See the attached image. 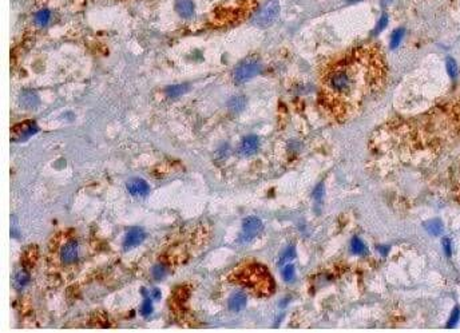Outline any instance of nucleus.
<instances>
[{"mask_svg": "<svg viewBox=\"0 0 460 333\" xmlns=\"http://www.w3.org/2000/svg\"><path fill=\"white\" fill-rule=\"evenodd\" d=\"M386 79L383 54L360 47L342 55L323 75V101L337 118L351 117L368 97L380 90Z\"/></svg>", "mask_w": 460, "mask_h": 333, "instance_id": "f257e3e1", "label": "nucleus"}, {"mask_svg": "<svg viewBox=\"0 0 460 333\" xmlns=\"http://www.w3.org/2000/svg\"><path fill=\"white\" fill-rule=\"evenodd\" d=\"M232 281L242 285L257 296H269L274 289V282L267 269L260 264H249L233 273Z\"/></svg>", "mask_w": 460, "mask_h": 333, "instance_id": "f03ea898", "label": "nucleus"}, {"mask_svg": "<svg viewBox=\"0 0 460 333\" xmlns=\"http://www.w3.org/2000/svg\"><path fill=\"white\" fill-rule=\"evenodd\" d=\"M261 71H263V63L259 58H245L237 65L233 71V80L236 84H244L261 74Z\"/></svg>", "mask_w": 460, "mask_h": 333, "instance_id": "7ed1b4c3", "label": "nucleus"}, {"mask_svg": "<svg viewBox=\"0 0 460 333\" xmlns=\"http://www.w3.org/2000/svg\"><path fill=\"white\" fill-rule=\"evenodd\" d=\"M281 7L278 0H267L255 16V24L260 27H269L276 22L280 15Z\"/></svg>", "mask_w": 460, "mask_h": 333, "instance_id": "20e7f679", "label": "nucleus"}, {"mask_svg": "<svg viewBox=\"0 0 460 333\" xmlns=\"http://www.w3.org/2000/svg\"><path fill=\"white\" fill-rule=\"evenodd\" d=\"M263 221L257 217H248L242 222V241H252L253 238L259 236L263 232Z\"/></svg>", "mask_w": 460, "mask_h": 333, "instance_id": "39448f33", "label": "nucleus"}, {"mask_svg": "<svg viewBox=\"0 0 460 333\" xmlns=\"http://www.w3.org/2000/svg\"><path fill=\"white\" fill-rule=\"evenodd\" d=\"M39 132V128L34 121H27V122L19 123L12 129V140L13 142H22L27 140L32 135H35Z\"/></svg>", "mask_w": 460, "mask_h": 333, "instance_id": "423d86ee", "label": "nucleus"}, {"mask_svg": "<svg viewBox=\"0 0 460 333\" xmlns=\"http://www.w3.org/2000/svg\"><path fill=\"white\" fill-rule=\"evenodd\" d=\"M79 257V244L76 240H68L65 245L61 248L59 252V259L65 265L74 264Z\"/></svg>", "mask_w": 460, "mask_h": 333, "instance_id": "0eeeda50", "label": "nucleus"}, {"mask_svg": "<svg viewBox=\"0 0 460 333\" xmlns=\"http://www.w3.org/2000/svg\"><path fill=\"white\" fill-rule=\"evenodd\" d=\"M145 238H146V233L143 229L139 228V226L131 228L128 233H126L125 241H123V248H125L126 250L132 249V248L140 245L142 242L145 241Z\"/></svg>", "mask_w": 460, "mask_h": 333, "instance_id": "6e6552de", "label": "nucleus"}, {"mask_svg": "<svg viewBox=\"0 0 460 333\" xmlns=\"http://www.w3.org/2000/svg\"><path fill=\"white\" fill-rule=\"evenodd\" d=\"M260 147V138L257 135H248L241 140V143L238 146V153L244 155V157H250L255 153H257V150Z\"/></svg>", "mask_w": 460, "mask_h": 333, "instance_id": "1a4fd4ad", "label": "nucleus"}, {"mask_svg": "<svg viewBox=\"0 0 460 333\" xmlns=\"http://www.w3.org/2000/svg\"><path fill=\"white\" fill-rule=\"evenodd\" d=\"M126 186H128L129 193L134 197H145L150 193V186L142 178H132L129 181Z\"/></svg>", "mask_w": 460, "mask_h": 333, "instance_id": "9d476101", "label": "nucleus"}, {"mask_svg": "<svg viewBox=\"0 0 460 333\" xmlns=\"http://www.w3.org/2000/svg\"><path fill=\"white\" fill-rule=\"evenodd\" d=\"M174 9L181 18L192 19L196 13V4L193 0H176Z\"/></svg>", "mask_w": 460, "mask_h": 333, "instance_id": "9b49d317", "label": "nucleus"}, {"mask_svg": "<svg viewBox=\"0 0 460 333\" xmlns=\"http://www.w3.org/2000/svg\"><path fill=\"white\" fill-rule=\"evenodd\" d=\"M40 103L39 97L35 91L32 90H23L19 95V105L22 106L23 109L26 110H32L38 107Z\"/></svg>", "mask_w": 460, "mask_h": 333, "instance_id": "f8f14e48", "label": "nucleus"}, {"mask_svg": "<svg viewBox=\"0 0 460 333\" xmlns=\"http://www.w3.org/2000/svg\"><path fill=\"white\" fill-rule=\"evenodd\" d=\"M246 303H248V297H246L245 292H234L228 301L229 311L236 312V313L241 312L246 307Z\"/></svg>", "mask_w": 460, "mask_h": 333, "instance_id": "ddd939ff", "label": "nucleus"}, {"mask_svg": "<svg viewBox=\"0 0 460 333\" xmlns=\"http://www.w3.org/2000/svg\"><path fill=\"white\" fill-rule=\"evenodd\" d=\"M30 282V272L27 267H20L13 277V286L16 289H23Z\"/></svg>", "mask_w": 460, "mask_h": 333, "instance_id": "4468645a", "label": "nucleus"}, {"mask_svg": "<svg viewBox=\"0 0 460 333\" xmlns=\"http://www.w3.org/2000/svg\"><path fill=\"white\" fill-rule=\"evenodd\" d=\"M189 91V84L188 83H180V84H173V86H169L165 90V94H166L167 98H180L182 97L184 94Z\"/></svg>", "mask_w": 460, "mask_h": 333, "instance_id": "2eb2a0df", "label": "nucleus"}, {"mask_svg": "<svg viewBox=\"0 0 460 333\" xmlns=\"http://www.w3.org/2000/svg\"><path fill=\"white\" fill-rule=\"evenodd\" d=\"M34 20H35V24L38 27H46L50 23V20H51V11L47 8L39 9L35 13Z\"/></svg>", "mask_w": 460, "mask_h": 333, "instance_id": "dca6fc26", "label": "nucleus"}, {"mask_svg": "<svg viewBox=\"0 0 460 333\" xmlns=\"http://www.w3.org/2000/svg\"><path fill=\"white\" fill-rule=\"evenodd\" d=\"M167 273H169V266H167V264L165 263H158L157 265L153 267V270H151L154 280L157 281L163 280V278L167 276Z\"/></svg>", "mask_w": 460, "mask_h": 333, "instance_id": "f3484780", "label": "nucleus"}, {"mask_svg": "<svg viewBox=\"0 0 460 333\" xmlns=\"http://www.w3.org/2000/svg\"><path fill=\"white\" fill-rule=\"evenodd\" d=\"M351 248H352V252H353V253H355V255H357V256H365L367 253H368V249H367V246L364 245V242L361 241L360 238H357V237L352 238Z\"/></svg>", "mask_w": 460, "mask_h": 333, "instance_id": "a211bd4d", "label": "nucleus"}, {"mask_svg": "<svg viewBox=\"0 0 460 333\" xmlns=\"http://www.w3.org/2000/svg\"><path fill=\"white\" fill-rule=\"evenodd\" d=\"M425 229H427L428 233L432 234V236H439L443 230L442 221H440V219H431V221H428V222L425 224Z\"/></svg>", "mask_w": 460, "mask_h": 333, "instance_id": "6ab92c4d", "label": "nucleus"}, {"mask_svg": "<svg viewBox=\"0 0 460 333\" xmlns=\"http://www.w3.org/2000/svg\"><path fill=\"white\" fill-rule=\"evenodd\" d=\"M404 28H396L391 35V49H397L404 38Z\"/></svg>", "mask_w": 460, "mask_h": 333, "instance_id": "aec40b11", "label": "nucleus"}, {"mask_svg": "<svg viewBox=\"0 0 460 333\" xmlns=\"http://www.w3.org/2000/svg\"><path fill=\"white\" fill-rule=\"evenodd\" d=\"M446 70H447L448 75L451 76V79H455L459 74V68H458V63L454 58H447L446 61Z\"/></svg>", "mask_w": 460, "mask_h": 333, "instance_id": "412c9836", "label": "nucleus"}, {"mask_svg": "<svg viewBox=\"0 0 460 333\" xmlns=\"http://www.w3.org/2000/svg\"><path fill=\"white\" fill-rule=\"evenodd\" d=\"M245 105H246V101L244 97H233L232 99H230V102H229V107H230V110L236 111V113L244 110Z\"/></svg>", "mask_w": 460, "mask_h": 333, "instance_id": "4be33fe9", "label": "nucleus"}, {"mask_svg": "<svg viewBox=\"0 0 460 333\" xmlns=\"http://www.w3.org/2000/svg\"><path fill=\"white\" fill-rule=\"evenodd\" d=\"M293 259H296V250H294L293 246H289V248H286V250L282 253L278 264H280V265H284L285 263H288V261H290V260Z\"/></svg>", "mask_w": 460, "mask_h": 333, "instance_id": "5701e85b", "label": "nucleus"}, {"mask_svg": "<svg viewBox=\"0 0 460 333\" xmlns=\"http://www.w3.org/2000/svg\"><path fill=\"white\" fill-rule=\"evenodd\" d=\"M296 270H294L293 265H285L282 269V278L285 281H292L294 278Z\"/></svg>", "mask_w": 460, "mask_h": 333, "instance_id": "b1692460", "label": "nucleus"}, {"mask_svg": "<svg viewBox=\"0 0 460 333\" xmlns=\"http://www.w3.org/2000/svg\"><path fill=\"white\" fill-rule=\"evenodd\" d=\"M151 300H153L151 297L146 298L145 301H143V304H142V308H140V313H142L143 316L151 315V312H153V303H151Z\"/></svg>", "mask_w": 460, "mask_h": 333, "instance_id": "393cba45", "label": "nucleus"}, {"mask_svg": "<svg viewBox=\"0 0 460 333\" xmlns=\"http://www.w3.org/2000/svg\"><path fill=\"white\" fill-rule=\"evenodd\" d=\"M388 20H390V19H388V15H387V13H383L382 18H380L379 23H377L376 28H375V34H380L382 31H384V28L388 26Z\"/></svg>", "mask_w": 460, "mask_h": 333, "instance_id": "a878e982", "label": "nucleus"}, {"mask_svg": "<svg viewBox=\"0 0 460 333\" xmlns=\"http://www.w3.org/2000/svg\"><path fill=\"white\" fill-rule=\"evenodd\" d=\"M460 319V309L459 308H455L451 313V317H450V320H448V328H452V327H455L458 324V321Z\"/></svg>", "mask_w": 460, "mask_h": 333, "instance_id": "bb28decb", "label": "nucleus"}, {"mask_svg": "<svg viewBox=\"0 0 460 333\" xmlns=\"http://www.w3.org/2000/svg\"><path fill=\"white\" fill-rule=\"evenodd\" d=\"M324 194H325L324 184H320L317 188L315 189V193H313V196H315V198L317 200V201H321L323 197H324Z\"/></svg>", "mask_w": 460, "mask_h": 333, "instance_id": "cd10ccee", "label": "nucleus"}, {"mask_svg": "<svg viewBox=\"0 0 460 333\" xmlns=\"http://www.w3.org/2000/svg\"><path fill=\"white\" fill-rule=\"evenodd\" d=\"M443 249H444V253H446L448 257L452 255V245L450 238H444V240H443Z\"/></svg>", "mask_w": 460, "mask_h": 333, "instance_id": "c85d7f7f", "label": "nucleus"}, {"mask_svg": "<svg viewBox=\"0 0 460 333\" xmlns=\"http://www.w3.org/2000/svg\"><path fill=\"white\" fill-rule=\"evenodd\" d=\"M161 296H162V294H161V290L159 289H154L150 292V297L153 298V300H159Z\"/></svg>", "mask_w": 460, "mask_h": 333, "instance_id": "c756f323", "label": "nucleus"}]
</instances>
